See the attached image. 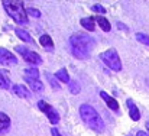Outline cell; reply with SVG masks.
I'll list each match as a JSON object with an SVG mask.
<instances>
[{"mask_svg": "<svg viewBox=\"0 0 149 136\" xmlns=\"http://www.w3.org/2000/svg\"><path fill=\"white\" fill-rule=\"evenodd\" d=\"M127 107H129V114H130V119L132 120H139L141 119V113H139V109L136 107V104L132 101V100H127Z\"/></svg>", "mask_w": 149, "mask_h": 136, "instance_id": "11", "label": "cell"}, {"mask_svg": "<svg viewBox=\"0 0 149 136\" xmlns=\"http://www.w3.org/2000/svg\"><path fill=\"white\" fill-rule=\"evenodd\" d=\"M0 87L4 89V90H7V89L10 87V81H9L7 75H6L1 70H0Z\"/></svg>", "mask_w": 149, "mask_h": 136, "instance_id": "18", "label": "cell"}, {"mask_svg": "<svg viewBox=\"0 0 149 136\" xmlns=\"http://www.w3.org/2000/svg\"><path fill=\"white\" fill-rule=\"evenodd\" d=\"M96 22L100 25V28L104 31V32H109L110 29H111V26H110V23H109V20L106 19V17H103V16H97L96 17Z\"/></svg>", "mask_w": 149, "mask_h": 136, "instance_id": "17", "label": "cell"}, {"mask_svg": "<svg viewBox=\"0 0 149 136\" xmlns=\"http://www.w3.org/2000/svg\"><path fill=\"white\" fill-rule=\"evenodd\" d=\"M47 78L49 80V83L52 84V87H54V89H56V90H58V89L61 87V84L58 83L59 80H58V78H56L55 75H52V74H49V73H47Z\"/></svg>", "mask_w": 149, "mask_h": 136, "instance_id": "20", "label": "cell"}, {"mask_svg": "<svg viewBox=\"0 0 149 136\" xmlns=\"http://www.w3.org/2000/svg\"><path fill=\"white\" fill-rule=\"evenodd\" d=\"M101 61L113 71H120L122 70V61L119 58V54L116 52V49H107L104 52L100 54Z\"/></svg>", "mask_w": 149, "mask_h": 136, "instance_id": "4", "label": "cell"}, {"mask_svg": "<svg viewBox=\"0 0 149 136\" xmlns=\"http://www.w3.org/2000/svg\"><path fill=\"white\" fill-rule=\"evenodd\" d=\"M25 77L29 78H39V71L36 68H26L25 70Z\"/></svg>", "mask_w": 149, "mask_h": 136, "instance_id": "19", "label": "cell"}, {"mask_svg": "<svg viewBox=\"0 0 149 136\" xmlns=\"http://www.w3.org/2000/svg\"><path fill=\"white\" fill-rule=\"evenodd\" d=\"M51 133H52V136H61L56 128H52V129H51Z\"/></svg>", "mask_w": 149, "mask_h": 136, "instance_id": "25", "label": "cell"}, {"mask_svg": "<svg viewBox=\"0 0 149 136\" xmlns=\"http://www.w3.org/2000/svg\"><path fill=\"white\" fill-rule=\"evenodd\" d=\"M28 10V15H31V16H33V17H39L41 16V12L39 10H36V9H26Z\"/></svg>", "mask_w": 149, "mask_h": 136, "instance_id": "24", "label": "cell"}, {"mask_svg": "<svg viewBox=\"0 0 149 136\" xmlns=\"http://www.w3.org/2000/svg\"><path fill=\"white\" fill-rule=\"evenodd\" d=\"M136 39L142 44H145L146 46H149V35H145V33H136Z\"/></svg>", "mask_w": 149, "mask_h": 136, "instance_id": "22", "label": "cell"}, {"mask_svg": "<svg viewBox=\"0 0 149 136\" xmlns=\"http://www.w3.org/2000/svg\"><path fill=\"white\" fill-rule=\"evenodd\" d=\"M80 23L83 25L84 29H87V31H90V32H93L94 28H96V19H94V17H83V19L80 20Z\"/></svg>", "mask_w": 149, "mask_h": 136, "instance_id": "13", "label": "cell"}, {"mask_svg": "<svg viewBox=\"0 0 149 136\" xmlns=\"http://www.w3.org/2000/svg\"><path fill=\"white\" fill-rule=\"evenodd\" d=\"M68 89H70V91H71L72 94H80V91H81V87H80V84H78L77 81H71V83L68 84Z\"/></svg>", "mask_w": 149, "mask_h": 136, "instance_id": "21", "label": "cell"}, {"mask_svg": "<svg viewBox=\"0 0 149 136\" xmlns=\"http://www.w3.org/2000/svg\"><path fill=\"white\" fill-rule=\"evenodd\" d=\"M100 97L107 103V106L111 109V110H114V112H119V103L113 98V97H110L106 91H100Z\"/></svg>", "mask_w": 149, "mask_h": 136, "instance_id": "8", "label": "cell"}, {"mask_svg": "<svg viewBox=\"0 0 149 136\" xmlns=\"http://www.w3.org/2000/svg\"><path fill=\"white\" fill-rule=\"evenodd\" d=\"M136 136H149V135L146 133V132H142V130H141V132H138V133H136Z\"/></svg>", "mask_w": 149, "mask_h": 136, "instance_id": "26", "label": "cell"}, {"mask_svg": "<svg viewBox=\"0 0 149 136\" xmlns=\"http://www.w3.org/2000/svg\"><path fill=\"white\" fill-rule=\"evenodd\" d=\"M70 44H71V52L75 58L87 59L90 56V52H91V48L94 45V41L87 35L74 33L70 38Z\"/></svg>", "mask_w": 149, "mask_h": 136, "instance_id": "1", "label": "cell"}, {"mask_svg": "<svg viewBox=\"0 0 149 136\" xmlns=\"http://www.w3.org/2000/svg\"><path fill=\"white\" fill-rule=\"evenodd\" d=\"M146 84H148V87H149V80H148V81H146Z\"/></svg>", "mask_w": 149, "mask_h": 136, "instance_id": "28", "label": "cell"}, {"mask_svg": "<svg viewBox=\"0 0 149 136\" xmlns=\"http://www.w3.org/2000/svg\"><path fill=\"white\" fill-rule=\"evenodd\" d=\"M38 107H39V110H42L47 116H48V119H49V122L52 125H56L58 122H59V114H58V112L49 106L47 101H44V100H41V101H38Z\"/></svg>", "mask_w": 149, "mask_h": 136, "instance_id": "6", "label": "cell"}, {"mask_svg": "<svg viewBox=\"0 0 149 136\" xmlns=\"http://www.w3.org/2000/svg\"><path fill=\"white\" fill-rule=\"evenodd\" d=\"M146 128H148V132H149V120L146 122Z\"/></svg>", "mask_w": 149, "mask_h": 136, "instance_id": "27", "label": "cell"}, {"mask_svg": "<svg viewBox=\"0 0 149 136\" xmlns=\"http://www.w3.org/2000/svg\"><path fill=\"white\" fill-rule=\"evenodd\" d=\"M26 83L29 84V87L35 93H42L44 91V84L39 81V78H29V77H25Z\"/></svg>", "mask_w": 149, "mask_h": 136, "instance_id": "9", "label": "cell"}, {"mask_svg": "<svg viewBox=\"0 0 149 136\" xmlns=\"http://www.w3.org/2000/svg\"><path fill=\"white\" fill-rule=\"evenodd\" d=\"M16 52H17V54H20L26 62H31V64H35V65L42 64V58H41L36 52H33V51L28 49L26 46H16Z\"/></svg>", "mask_w": 149, "mask_h": 136, "instance_id": "5", "label": "cell"}, {"mask_svg": "<svg viewBox=\"0 0 149 136\" xmlns=\"http://www.w3.org/2000/svg\"><path fill=\"white\" fill-rule=\"evenodd\" d=\"M0 64L1 65H16L17 58L6 48H0Z\"/></svg>", "mask_w": 149, "mask_h": 136, "instance_id": "7", "label": "cell"}, {"mask_svg": "<svg viewBox=\"0 0 149 136\" xmlns=\"http://www.w3.org/2000/svg\"><path fill=\"white\" fill-rule=\"evenodd\" d=\"M39 44L44 46L47 51H54V41L49 35H42L39 38Z\"/></svg>", "mask_w": 149, "mask_h": 136, "instance_id": "14", "label": "cell"}, {"mask_svg": "<svg viewBox=\"0 0 149 136\" xmlns=\"http://www.w3.org/2000/svg\"><path fill=\"white\" fill-rule=\"evenodd\" d=\"M9 128H10V117L6 113L0 112V135L6 133L9 130Z\"/></svg>", "mask_w": 149, "mask_h": 136, "instance_id": "10", "label": "cell"}, {"mask_svg": "<svg viewBox=\"0 0 149 136\" xmlns=\"http://www.w3.org/2000/svg\"><path fill=\"white\" fill-rule=\"evenodd\" d=\"M55 77H56L59 81H62V83H67V84L71 83L70 75H68V71H67L65 68H61L59 71H56V73H55Z\"/></svg>", "mask_w": 149, "mask_h": 136, "instance_id": "15", "label": "cell"}, {"mask_svg": "<svg viewBox=\"0 0 149 136\" xmlns=\"http://www.w3.org/2000/svg\"><path fill=\"white\" fill-rule=\"evenodd\" d=\"M80 116L83 119V122L94 132L103 133L104 132V122L100 117V114L96 112V109H93L88 104H81L80 106Z\"/></svg>", "mask_w": 149, "mask_h": 136, "instance_id": "2", "label": "cell"}, {"mask_svg": "<svg viewBox=\"0 0 149 136\" xmlns=\"http://www.w3.org/2000/svg\"><path fill=\"white\" fill-rule=\"evenodd\" d=\"M91 9H93V12H97V13H106V9L101 4H93Z\"/></svg>", "mask_w": 149, "mask_h": 136, "instance_id": "23", "label": "cell"}, {"mask_svg": "<svg viewBox=\"0 0 149 136\" xmlns=\"http://www.w3.org/2000/svg\"><path fill=\"white\" fill-rule=\"evenodd\" d=\"M13 93L16 94V96H19V97H22V98H29L31 97V93L29 90L25 87V86H20V84H16V86H13Z\"/></svg>", "mask_w": 149, "mask_h": 136, "instance_id": "12", "label": "cell"}, {"mask_svg": "<svg viewBox=\"0 0 149 136\" xmlns=\"http://www.w3.org/2000/svg\"><path fill=\"white\" fill-rule=\"evenodd\" d=\"M3 7L7 12V15L20 25L28 23V10L25 9L23 1H16V0H4Z\"/></svg>", "mask_w": 149, "mask_h": 136, "instance_id": "3", "label": "cell"}, {"mask_svg": "<svg viewBox=\"0 0 149 136\" xmlns=\"http://www.w3.org/2000/svg\"><path fill=\"white\" fill-rule=\"evenodd\" d=\"M15 33L17 35V38H19V39H22V41H25V42H29V44L32 42V36H31L26 31L16 28V29H15Z\"/></svg>", "mask_w": 149, "mask_h": 136, "instance_id": "16", "label": "cell"}]
</instances>
